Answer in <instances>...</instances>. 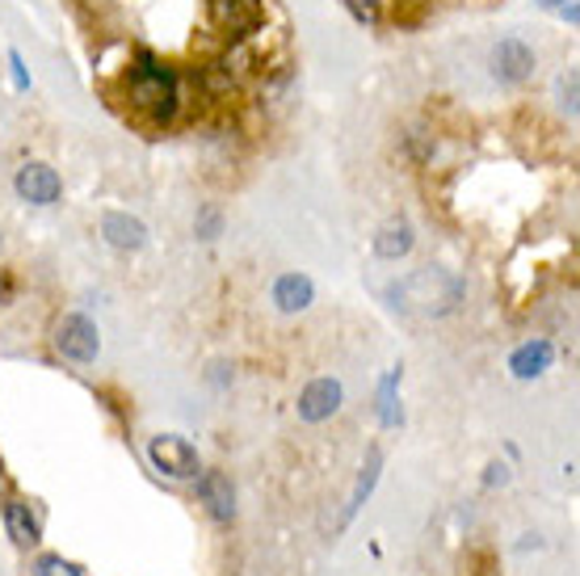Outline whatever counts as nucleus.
Segmentation results:
<instances>
[{
    "mask_svg": "<svg viewBox=\"0 0 580 576\" xmlns=\"http://www.w3.org/2000/svg\"><path fill=\"white\" fill-rule=\"evenodd\" d=\"M123 88H126V102L135 109H144L152 127H173L182 106H186L177 67L156 60L152 51H135V60H131V67H126L123 76Z\"/></svg>",
    "mask_w": 580,
    "mask_h": 576,
    "instance_id": "obj_1",
    "label": "nucleus"
},
{
    "mask_svg": "<svg viewBox=\"0 0 580 576\" xmlns=\"http://www.w3.org/2000/svg\"><path fill=\"white\" fill-rule=\"evenodd\" d=\"M467 295V282L458 274H446L437 265H425L416 274L400 277L395 286H387V300L400 312H421V316H450Z\"/></svg>",
    "mask_w": 580,
    "mask_h": 576,
    "instance_id": "obj_2",
    "label": "nucleus"
},
{
    "mask_svg": "<svg viewBox=\"0 0 580 576\" xmlns=\"http://www.w3.org/2000/svg\"><path fill=\"white\" fill-rule=\"evenodd\" d=\"M147 459H152V468L168 475V480H194L203 463H198V450L189 438L182 433H156L152 442H147Z\"/></svg>",
    "mask_w": 580,
    "mask_h": 576,
    "instance_id": "obj_3",
    "label": "nucleus"
},
{
    "mask_svg": "<svg viewBox=\"0 0 580 576\" xmlns=\"http://www.w3.org/2000/svg\"><path fill=\"white\" fill-rule=\"evenodd\" d=\"M215 25L228 34V43H249L266 25V4L261 0H207Z\"/></svg>",
    "mask_w": 580,
    "mask_h": 576,
    "instance_id": "obj_4",
    "label": "nucleus"
},
{
    "mask_svg": "<svg viewBox=\"0 0 580 576\" xmlns=\"http://www.w3.org/2000/svg\"><path fill=\"white\" fill-rule=\"evenodd\" d=\"M13 193L30 207H55L63 198V177L46 160H25L13 172Z\"/></svg>",
    "mask_w": 580,
    "mask_h": 576,
    "instance_id": "obj_5",
    "label": "nucleus"
},
{
    "mask_svg": "<svg viewBox=\"0 0 580 576\" xmlns=\"http://www.w3.org/2000/svg\"><path fill=\"white\" fill-rule=\"evenodd\" d=\"M55 349H60L68 363L76 366H89L97 358V349H102V337H97V324L81 316V312H72V316H63L60 328H55Z\"/></svg>",
    "mask_w": 580,
    "mask_h": 576,
    "instance_id": "obj_6",
    "label": "nucleus"
},
{
    "mask_svg": "<svg viewBox=\"0 0 580 576\" xmlns=\"http://www.w3.org/2000/svg\"><path fill=\"white\" fill-rule=\"evenodd\" d=\"M493 76H497L500 85H526L530 76H535V67H539V55H535V46L526 43V39H500L493 46Z\"/></svg>",
    "mask_w": 580,
    "mask_h": 576,
    "instance_id": "obj_7",
    "label": "nucleus"
},
{
    "mask_svg": "<svg viewBox=\"0 0 580 576\" xmlns=\"http://www.w3.org/2000/svg\"><path fill=\"white\" fill-rule=\"evenodd\" d=\"M345 405V387L336 384V379H311L303 391H299V421H308V426H324L329 417H336Z\"/></svg>",
    "mask_w": 580,
    "mask_h": 576,
    "instance_id": "obj_8",
    "label": "nucleus"
},
{
    "mask_svg": "<svg viewBox=\"0 0 580 576\" xmlns=\"http://www.w3.org/2000/svg\"><path fill=\"white\" fill-rule=\"evenodd\" d=\"M102 240L110 249H118V253H139V249H147V223L126 211H105Z\"/></svg>",
    "mask_w": 580,
    "mask_h": 576,
    "instance_id": "obj_9",
    "label": "nucleus"
},
{
    "mask_svg": "<svg viewBox=\"0 0 580 576\" xmlns=\"http://www.w3.org/2000/svg\"><path fill=\"white\" fill-rule=\"evenodd\" d=\"M194 85L203 93V102H210V106H228L231 97H236V88H240V76H236L224 60H207V64L194 67Z\"/></svg>",
    "mask_w": 580,
    "mask_h": 576,
    "instance_id": "obj_10",
    "label": "nucleus"
},
{
    "mask_svg": "<svg viewBox=\"0 0 580 576\" xmlns=\"http://www.w3.org/2000/svg\"><path fill=\"white\" fill-rule=\"evenodd\" d=\"M198 480V496H203V505L215 522H231L236 517V489H231V480L224 471H203V475H194Z\"/></svg>",
    "mask_w": 580,
    "mask_h": 576,
    "instance_id": "obj_11",
    "label": "nucleus"
},
{
    "mask_svg": "<svg viewBox=\"0 0 580 576\" xmlns=\"http://www.w3.org/2000/svg\"><path fill=\"white\" fill-rule=\"evenodd\" d=\"M315 303V286H311L308 274H282L273 282V307L282 316H299Z\"/></svg>",
    "mask_w": 580,
    "mask_h": 576,
    "instance_id": "obj_12",
    "label": "nucleus"
},
{
    "mask_svg": "<svg viewBox=\"0 0 580 576\" xmlns=\"http://www.w3.org/2000/svg\"><path fill=\"white\" fill-rule=\"evenodd\" d=\"M556 363V345L547 342V337H535V342H526L514 349V358H509V370H514V379H539L547 375Z\"/></svg>",
    "mask_w": 580,
    "mask_h": 576,
    "instance_id": "obj_13",
    "label": "nucleus"
},
{
    "mask_svg": "<svg viewBox=\"0 0 580 576\" xmlns=\"http://www.w3.org/2000/svg\"><path fill=\"white\" fill-rule=\"evenodd\" d=\"M413 244H416L413 223L395 219V223L379 228V235H374V256H379V261H400V256L413 253Z\"/></svg>",
    "mask_w": 580,
    "mask_h": 576,
    "instance_id": "obj_14",
    "label": "nucleus"
},
{
    "mask_svg": "<svg viewBox=\"0 0 580 576\" xmlns=\"http://www.w3.org/2000/svg\"><path fill=\"white\" fill-rule=\"evenodd\" d=\"M4 526H9V538H13L18 547H34V543L42 538L39 517L30 513L25 501H9V505H4Z\"/></svg>",
    "mask_w": 580,
    "mask_h": 576,
    "instance_id": "obj_15",
    "label": "nucleus"
},
{
    "mask_svg": "<svg viewBox=\"0 0 580 576\" xmlns=\"http://www.w3.org/2000/svg\"><path fill=\"white\" fill-rule=\"evenodd\" d=\"M379 471H383V450L371 447V454H366V468H362V475H358V489H353V501L350 510H345V522H350L353 513L366 505V496L374 492V484H379Z\"/></svg>",
    "mask_w": 580,
    "mask_h": 576,
    "instance_id": "obj_16",
    "label": "nucleus"
},
{
    "mask_svg": "<svg viewBox=\"0 0 580 576\" xmlns=\"http://www.w3.org/2000/svg\"><path fill=\"white\" fill-rule=\"evenodd\" d=\"M400 366L395 370H387V379H383V387H379V421L383 426H400L404 421V412H400Z\"/></svg>",
    "mask_w": 580,
    "mask_h": 576,
    "instance_id": "obj_17",
    "label": "nucleus"
},
{
    "mask_svg": "<svg viewBox=\"0 0 580 576\" xmlns=\"http://www.w3.org/2000/svg\"><path fill=\"white\" fill-rule=\"evenodd\" d=\"M194 235H198V240H207V244H215V240L224 235V211H219L215 202L198 207V214H194Z\"/></svg>",
    "mask_w": 580,
    "mask_h": 576,
    "instance_id": "obj_18",
    "label": "nucleus"
},
{
    "mask_svg": "<svg viewBox=\"0 0 580 576\" xmlns=\"http://www.w3.org/2000/svg\"><path fill=\"white\" fill-rule=\"evenodd\" d=\"M341 4L358 25H366V30L383 25V0H341Z\"/></svg>",
    "mask_w": 580,
    "mask_h": 576,
    "instance_id": "obj_19",
    "label": "nucleus"
},
{
    "mask_svg": "<svg viewBox=\"0 0 580 576\" xmlns=\"http://www.w3.org/2000/svg\"><path fill=\"white\" fill-rule=\"evenodd\" d=\"M290 81H294V72H290V67H273L270 76L261 81V102H282Z\"/></svg>",
    "mask_w": 580,
    "mask_h": 576,
    "instance_id": "obj_20",
    "label": "nucleus"
},
{
    "mask_svg": "<svg viewBox=\"0 0 580 576\" xmlns=\"http://www.w3.org/2000/svg\"><path fill=\"white\" fill-rule=\"evenodd\" d=\"M34 576H84V568L72 564V559H63V555H42L34 564Z\"/></svg>",
    "mask_w": 580,
    "mask_h": 576,
    "instance_id": "obj_21",
    "label": "nucleus"
},
{
    "mask_svg": "<svg viewBox=\"0 0 580 576\" xmlns=\"http://www.w3.org/2000/svg\"><path fill=\"white\" fill-rule=\"evenodd\" d=\"M404 148H408L413 160H429V156H434V135H429L425 127H413L408 135H404Z\"/></svg>",
    "mask_w": 580,
    "mask_h": 576,
    "instance_id": "obj_22",
    "label": "nucleus"
},
{
    "mask_svg": "<svg viewBox=\"0 0 580 576\" xmlns=\"http://www.w3.org/2000/svg\"><path fill=\"white\" fill-rule=\"evenodd\" d=\"M560 106L568 118H577V72L560 76Z\"/></svg>",
    "mask_w": 580,
    "mask_h": 576,
    "instance_id": "obj_23",
    "label": "nucleus"
},
{
    "mask_svg": "<svg viewBox=\"0 0 580 576\" xmlns=\"http://www.w3.org/2000/svg\"><path fill=\"white\" fill-rule=\"evenodd\" d=\"M9 72H13V88H18V93H30V72H25L21 51H9Z\"/></svg>",
    "mask_w": 580,
    "mask_h": 576,
    "instance_id": "obj_24",
    "label": "nucleus"
},
{
    "mask_svg": "<svg viewBox=\"0 0 580 576\" xmlns=\"http://www.w3.org/2000/svg\"><path fill=\"white\" fill-rule=\"evenodd\" d=\"M556 13H560V18H563L568 25H577V22H580V4H577V0H568V4H560Z\"/></svg>",
    "mask_w": 580,
    "mask_h": 576,
    "instance_id": "obj_25",
    "label": "nucleus"
},
{
    "mask_svg": "<svg viewBox=\"0 0 580 576\" xmlns=\"http://www.w3.org/2000/svg\"><path fill=\"white\" fill-rule=\"evenodd\" d=\"M210 384H215V387H228V366H224V363L210 366Z\"/></svg>",
    "mask_w": 580,
    "mask_h": 576,
    "instance_id": "obj_26",
    "label": "nucleus"
},
{
    "mask_svg": "<svg viewBox=\"0 0 580 576\" xmlns=\"http://www.w3.org/2000/svg\"><path fill=\"white\" fill-rule=\"evenodd\" d=\"M505 480H509V468L493 463V468H488V484H505Z\"/></svg>",
    "mask_w": 580,
    "mask_h": 576,
    "instance_id": "obj_27",
    "label": "nucleus"
},
{
    "mask_svg": "<svg viewBox=\"0 0 580 576\" xmlns=\"http://www.w3.org/2000/svg\"><path fill=\"white\" fill-rule=\"evenodd\" d=\"M4 303H9V277L0 274V307H4Z\"/></svg>",
    "mask_w": 580,
    "mask_h": 576,
    "instance_id": "obj_28",
    "label": "nucleus"
},
{
    "mask_svg": "<svg viewBox=\"0 0 580 576\" xmlns=\"http://www.w3.org/2000/svg\"><path fill=\"white\" fill-rule=\"evenodd\" d=\"M542 9H560V4H568V0H539Z\"/></svg>",
    "mask_w": 580,
    "mask_h": 576,
    "instance_id": "obj_29",
    "label": "nucleus"
}]
</instances>
